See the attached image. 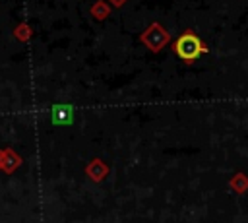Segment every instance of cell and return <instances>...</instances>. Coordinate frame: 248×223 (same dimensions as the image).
<instances>
[{"label":"cell","instance_id":"cell-1","mask_svg":"<svg viewBox=\"0 0 248 223\" xmlns=\"http://www.w3.org/2000/svg\"><path fill=\"white\" fill-rule=\"evenodd\" d=\"M176 52H178V56L180 58H184V60H194V58H198L200 54H202V43H200V39L196 37V35H192V33H186V35H182L178 41H176Z\"/></svg>","mask_w":248,"mask_h":223},{"label":"cell","instance_id":"cell-2","mask_svg":"<svg viewBox=\"0 0 248 223\" xmlns=\"http://www.w3.org/2000/svg\"><path fill=\"white\" fill-rule=\"evenodd\" d=\"M68 112H70L68 107H56V109L52 111V120H54V122H68V120L72 118V114H68Z\"/></svg>","mask_w":248,"mask_h":223}]
</instances>
